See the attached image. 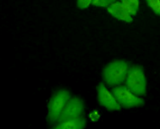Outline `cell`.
I'll return each mask as SVG.
<instances>
[{"label":"cell","instance_id":"obj_9","mask_svg":"<svg viewBox=\"0 0 160 129\" xmlns=\"http://www.w3.org/2000/svg\"><path fill=\"white\" fill-rule=\"evenodd\" d=\"M129 13L135 17L140 8V2L138 0H121Z\"/></svg>","mask_w":160,"mask_h":129},{"label":"cell","instance_id":"obj_6","mask_svg":"<svg viewBox=\"0 0 160 129\" xmlns=\"http://www.w3.org/2000/svg\"><path fill=\"white\" fill-rule=\"evenodd\" d=\"M97 101L100 106L108 111H118L122 108L115 98L111 90L103 83H99L96 87Z\"/></svg>","mask_w":160,"mask_h":129},{"label":"cell","instance_id":"obj_8","mask_svg":"<svg viewBox=\"0 0 160 129\" xmlns=\"http://www.w3.org/2000/svg\"><path fill=\"white\" fill-rule=\"evenodd\" d=\"M87 126V119L83 117L73 119V120H67V121H58L52 125L51 129H85Z\"/></svg>","mask_w":160,"mask_h":129},{"label":"cell","instance_id":"obj_10","mask_svg":"<svg viewBox=\"0 0 160 129\" xmlns=\"http://www.w3.org/2000/svg\"><path fill=\"white\" fill-rule=\"evenodd\" d=\"M146 3L154 14L160 16V0H148Z\"/></svg>","mask_w":160,"mask_h":129},{"label":"cell","instance_id":"obj_7","mask_svg":"<svg viewBox=\"0 0 160 129\" xmlns=\"http://www.w3.org/2000/svg\"><path fill=\"white\" fill-rule=\"evenodd\" d=\"M106 11L113 18L122 22L131 23L132 22L134 19V17L130 14L122 1H113V3L106 9Z\"/></svg>","mask_w":160,"mask_h":129},{"label":"cell","instance_id":"obj_11","mask_svg":"<svg viewBox=\"0 0 160 129\" xmlns=\"http://www.w3.org/2000/svg\"><path fill=\"white\" fill-rule=\"evenodd\" d=\"M113 1L114 0H92V6L107 9Z\"/></svg>","mask_w":160,"mask_h":129},{"label":"cell","instance_id":"obj_2","mask_svg":"<svg viewBox=\"0 0 160 129\" xmlns=\"http://www.w3.org/2000/svg\"><path fill=\"white\" fill-rule=\"evenodd\" d=\"M72 94L68 89H58L52 94L47 106V121L52 126L56 124L59 120L64 107Z\"/></svg>","mask_w":160,"mask_h":129},{"label":"cell","instance_id":"obj_1","mask_svg":"<svg viewBox=\"0 0 160 129\" xmlns=\"http://www.w3.org/2000/svg\"><path fill=\"white\" fill-rule=\"evenodd\" d=\"M131 65L123 59H115L107 63L102 69L103 84L109 88L124 85Z\"/></svg>","mask_w":160,"mask_h":129},{"label":"cell","instance_id":"obj_5","mask_svg":"<svg viewBox=\"0 0 160 129\" xmlns=\"http://www.w3.org/2000/svg\"><path fill=\"white\" fill-rule=\"evenodd\" d=\"M85 111L86 105L83 100L78 96L72 95L64 107L58 121L83 117L85 114Z\"/></svg>","mask_w":160,"mask_h":129},{"label":"cell","instance_id":"obj_3","mask_svg":"<svg viewBox=\"0 0 160 129\" xmlns=\"http://www.w3.org/2000/svg\"><path fill=\"white\" fill-rule=\"evenodd\" d=\"M124 85L137 95H146L147 78L143 68L140 65H131Z\"/></svg>","mask_w":160,"mask_h":129},{"label":"cell","instance_id":"obj_12","mask_svg":"<svg viewBox=\"0 0 160 129\" xmlns=\"http://www.w3.org/2000/svg\"><path fill=\"white\" fill-rule=\"evenodd\" d=\"M100 112H99V110L97 109H93L91 110L88 114V119L92 122H96L100 119Z\"/></svg>","mask_w":160,"mask_h":129},{"label":"cell","instance_id":"obj_4","mask_svg":"<svg viewBox=\"0 0 160 129\" xmlns=\"http://www.w3.org/2000/svg\"><path fill=\"white\" fill-rule=\"evenodd\" d=\"M111 91L122 109L138 108L144 105L143 98L137 95L124 85L114 87L111 89Z\"/></svg>","mask_w":160,"mask_h":129},{"label":"cell","instance_id":"obj_13","mask_svg":"<svg viewBox=\"0 0 160 129\" xmlns=\"http://www.w3.org/2000/svg\"><path fill=\"white\" fill-rule=\"evenodd\" d=\"M76 6L79 9H87L92 6V0H78L76 2Z\"/></svg>","mask_w":160,"mask_h":129}]
</instances>
